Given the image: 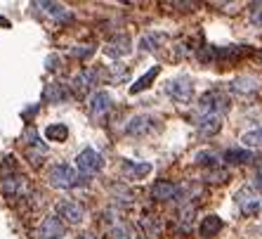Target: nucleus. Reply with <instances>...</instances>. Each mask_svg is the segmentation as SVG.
<instances>
[{
    "label": "nucleus",
    "instance_id": "f257e3e1",
    "mask_svg": "<svg viewBox=\"0 0 262 239\" xmlns=\"http://www.w3.org/2000/svg\"><path fill=\"white\" fill-rule=\"evenodd\" d=\"M227 109H229V99L222 95L220 90H210L206 92L199 102L196 116H215V118H225Z\"/></svg>",
    "mask_w": 262,
    "mask_h": 239
},
{
    "label": "nucleus",
    "instance_id": "f03ea898",
    "mask_svg": "<svg viewBox=\"0 0 262 239\" xmlns=\"http://www.w3.org/2000/svg\"><path fill=\"white\" fill-rule=\"evenodd\" d=\"M48 183L52 187H59V190H69V187L78 185V173L69 164H55V166H50V171H48Z\"/></svg>",
    "mask_w": 262,
    "mask_h": 239
},
{
    "label": "nucleus",
    "instance_id": "7ed1b4c3",
    "mask_svg": "<svg viewBox=\"0 0 262 239\" xmlns=\"http://www.w3.org/2000/svg\"><path fill=\"white\" fill-rule=\"evenodd\" d=\"M165 95L172 97L180 105H189L194 99V83L187 76H177V78H170L165 83Z\"/></svg>",
    "mask_w": 262,
    "mask_h": 239
},
{
    "label": "nucleus",
    "instance_id": "20e7f679",
    "mask_svg": "<svg viewBox=\"0 0 262 239\" xmlns=\"http://www.w3.org/2000/svg\"><path fill=\"white\" fill-rule=\"evenodd\" d=\"M57 215L61 221H67L69 225H80L83 218H85V209L78 202H73V199H61L57 204Z\"/></svg>",
    "mask_w": 262,
    "mask_h": 239
},
{
    "label": "nucleus",
    "instance_id": "39448f33",
    "mask_svg": "<svg viewBox=\"0 0 262 239\" xmlns=\"http://www.w3.org/2000/svg\"><path fill=\"white\" fill-rule=\"evenodd\" d=\"M236 204L244 215H260L262 213V196H257L253 190H241L236 194Z\"/></svg>",
    "mask_w": 262,
    "mask_h": 239
},
{
    "label": "nucleus",
    "instance_id": "423d86ee",
    "mask_svg": "<svg viewBox=\"0 0 262 239\" xmlns=\"http://www.w3.org/2000/svg\"><path fill=\"white\" fill-rule=\"evenodd\" d=\"M130 50H133V41H130L128 33H118V36H114L109 43L104 45V52L111 59H121V57L130 55Z\"/></svg>",
    "mask_w": 262,
    "mask_h": 239
},
{
    "label": "nucleus",
    "instance_id": "0eeeda50",
    "mask_svg": "<svg viewBox=\"0 0 262 239\" xmlns=\"http://www.w3.org/2000/svg\"><path fill=\"white\" fill-rule=\"evenodd\" d=\"M111 95L106 90H99V92H95L90 99H88V109H90V114H92V118L95 121H99V118H104L106 114H109V109H111Z\"/></svg>",
    "mask_w": 262,
    "mask_h": 239
},
{
    "label": "nucleus",
    "instance_id": "6e6552de",
    "mask_svg": "<svg viewBox=\"0 0 262 239\" xmlns=\"http://www.w3.org/2000/svg\"><path fill=\"white\" fill-rule=\"evenodd\" d=\"M76 166H78V171L83 175H92V173H97L102 168V156H99L95 149H83L78 154V159H76Z\"/></svg>",
    "mask_w": 262,
    "mask_h": 239
},
{
    "label": "nucleus",
    "instance_id": "1a4fd4ad",
    "mask_svg": "<svg viewBox=\"0 0 262 239\" xmlns=\"http://www.w3.org/2000/svg\"><path fill=\"white\" fill-rule=\"evenodd\" d=\"M64 234H67V227L57 215H48L38 227V239H61Z\"/></svg>",
    "mask_w": 262,
    "mask_h": 239
},
{
    "label": "nucleus",
    "instance_id": "9d476101",
    "mask_svg": "<svg viewBox=\"0 0 262 239\" xmlns=\"http://www.w3.org/2000/svg\"><path fill=\"white\" fill-rule=\"evenodd\" d=\"M156 126H159V118L144 114V116H135L133 121L128 123V128H125V130H128V135H137V137H140V135L151 133Z\"/></svg>",
    "mask_w": 262,
    "mask_h": 239
},
{
    "label": "nucleus",
    "instance_id": "9b49d317",
    "mask_svg": "<svg viewBox=\"0 0 262 239\" xmlns=\"http://www.w3.org/2000/svg\"><path fill=\"white\" fill-rule=\"evenodd\" d=\"M182 192V187L175 183H168V180H159V183L151 187V196L159 199V202H170V199H177Z\"/></svg>",
    "mask_w": 262,
    "mask_h": 239
},
{
    "label": "nucleus",
    "instance_id": "f8f14e48",
    "mask_svg": "<svg viewBox=\"0 0 262 239\" xmlns=\"http://www.w3.org/2000/svg\"><path fill=\"white\" fill-rule=\"evenodd\" d=\"M121 171H123V175H125V180H142L144 175H149L151 173V164H135V161H130V159H125L121 164Z\"/></svg>",
    "mask_w": 262,
    "mask_h": 239
},
{
    "label": "nucleus",
    "instance_id": "ddd939ff",
    "mask_svg": "<svg viewBox=\"0 0 262 239\" xmlns=\"http://www.w3.org/2000/svg\"><path fill=\"white\" fill-rule=\"evenodd\" d=\"M222 218L220 215H206L201 221V225H199V232H201V237H215V234H220V230H222Z\"/></svg>",
    "mask_w": 262,
    "mask_h": 239
},
{
    "label": "nucleus",
    "instance_id": "4468645a",
    "mask_svg": "<svg viewBox=\"0 0 262 239\" xmlns=\"http://www.w3.org/2000/svg\"><path fill=\"white\" fill-rule=\"evenodd\" d=\"M97 74H99L97 69H90V71H80V74L73 78V83H76V90H78L80 95H83L85 90H90V88L97 83Z\"/></svg>",
    "mask_w": 262,
    "mask_h": 239
},
{
    "label": "nucleus",
    "instance_id": "2eb2a0df",
    "mask_svg": "<svg viewBox=\"0 0 262 239\" xmlns=\"http://www.w3.org/2000/svg\"><path fill=\"white\" fill-rule=\"evenodd\" d=\"M165 43V33H146L140 38V50L144 52H156Z\"/></svg>",
    "mask_w": 262,
    "mask_h": 239
},
{
    "label": "nucleus",
    "instance_id": "dca6fc26",
    "mask_svg": "<svg viewBox=\"0 0 262 239\" xmlns=\"http://www.w3.org/2000/svg\"><path fill=\"white\" fill-rule=\"evenodd\" d=\"M159 71H161V67L149 69V71H146L142 78H137V83H133V86H130V92H133V95H137V92H142L144 88H149V86H151V81L159 76Z\"/></svg>",
    "mask_w": 262,
    "mask_h": 239
},
{
    "label": "nucleus",
    "instance_id": "f3484780",
    "mask_svg": "<svg viewBox=\"0 0 262 239\" xmlns=\"http://www.w3.org/2000/svg\"><path fill=\"white\" fill-rule=\"evenodd\" d=\"M241 142H244V147H248V149H262V126L255 130L244 133L241 135Z\"/></svg>",
    "mask_w": 262,
    "mask_h": 239
},
{
    "label": "nucleus",
    "instance_id": "a211bd4d",
    "mask_svg": "<svg viewBox=\"0 0 262 239\" xmlns=\"http://www.w3.org/2000/svg\"><path fill=\"white\" fill-rule=\"evenodd\" d=\"M45 137H48V140H55V142H64L69 137V128L64 123H52V126L45 128Z\"/></svg>",
    "mask_w": 262,
    "mask_h": 239
},
{
    "label": "nucleus",
    "instance_id": "6ab92c4d",
    "mask_svg": "<svg viewBox=\"0 0 262 239\" xmlns=\"http://www.w3.org/2000/svg\"><path fill=\"white\" fill-rule=\"evenodd\" d=\"M225 161L227 164H248V161H253V152H246V149H229V152H225Z\"/></svg>",
    "mask_w": 262,
    "mask_h": 239
},
{
    "label": "nucleus",
    "instance_id": "aec40b11",
    "mask_svg": "<svg viewBox=\"0 0 262 239\" xmlns=\"http://www.w3.org/2000/svg\"><path fill=\"white\" fill-rule=\"evenodd\" d=\"M109 234L111 239H130V227L123 221H114L109 225Z\"/></svg>",
    "mask_w": 262,
    "mask_h": 239
},
{
    "label": "nucleus",
    "instance_id": "412c9836",
    "mask_svg": "<svg viewBox=\"0 0 262 239\" xmlns=\"http://www.w3.org/2000/svg\"><path fill=\"white\" fill-rule=\"evenodd\" d=\"M33 7H40L52 17H67V12H64V7L59 3H33Z\"/></svg>",
    "mask_w": 262,
    "mask_h": 239
},
{
    "label": "nucleus",
    "instance_id": "4be33fe9",
    "mask_svg": "<svg viewBox=\"0 0 262 239\" xmlns=\"http://www.w3.org/2000/svg\"><path fill=\"white\" fill-rule=\"evenodd\" d=\"M45 95L50 97V102H61V99L67 97V90H64L59 83H52V86L48 88V92H45Z\"/></svg>",
    "mask_w": 262,
    "mask_h": 239
},
{
    "label": "nucleus",
    "instance_id": "5701e85b",
    "mask_svg": "<svg viewBox=\"0 0 262 239\" xmlns=\"http://www.w3.org/2000/svg\"><path fill=\"white\" fill-rule=\"evenodd\" d=\"M250 22L255 26H262V3H253L250 5Z\"/></svg>",
    "mask_w": 262,
    "mask_h": 239
},
{
    "label": "nucleus",
    "instance_id": "b1692460",
    "mask_svg": "<svg viewBox=\"0 0 262 239\" xmlns=\"http://www.w3.org/2000/svg\"><path fill=\"white\" fill-rule=\"evenodd\" d=\"M92 52H95V45H83V48H73V50H71V55H73V57H80V59L90 57Z\"/></svg>",
    "mask_w": 262,
    "mask_h": 239
},
{
    "label": "nucleus",
    "instance_id": "393cba45",
    "mask_svg": "<svg viewBox=\"0 0 262 239\" xmlns=\"http://www.w3.org/2000/svg\"><path fill=\"white\" fill-rule=\"evenodd\" d=\"M255 185H257V187H260V190H262V164L257 166V171H255Z\"/></svg>",
    "mask_w": 262,
    "mask_h": 239
},
{
    "label": "nucleus",
    "instance_id": "a878e982",
    "mask_svg": "<svg viewBox=\"0 0 262 239\" xmlns=\"http://www.w3.org/2000/svg\"><path fill=\"white\" fill-rule=\"evenodd\" d=\"M78 239H97L95 234H90V232H83V234H78Z\"/></svg>",
    "mask_w": 262,
    "mask_h": 239
},
{
    "label": "nucleus",
    "instance_id": "bb28decb",
    "mask_svg": "<svg viewBox=\"0 0 262 239\" xmlns=\"http://www.w3.org/2000/svg\"><path fill=\"white\" fill-rule=\"evenodd\" d=\"M0 26H5V29H7V26H10V22H7L5 17H0Z\"/></svg>",
    "mask_w": 262,
    "mask_h": 239
}]
</instances>
